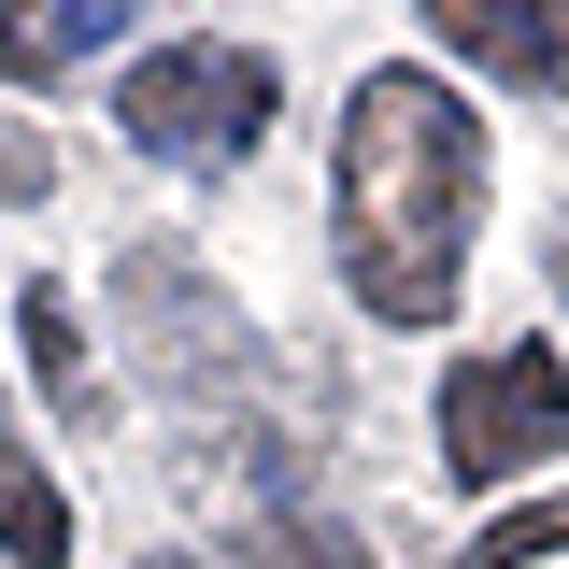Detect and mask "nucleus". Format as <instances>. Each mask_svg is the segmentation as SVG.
<instances>
[{
  "label": "nucleus",
  "instance_id": "f8f14e48",
  "mask_svg": "<svg viewBox=\"0 0 569 569\" xmlns=\"http://www.w3.org/2000/svg\"><path fill=\"white\" fill-rule=\"evenodd\" d=\"M541 284H556V313H569V228H556V242H541Z\"/></svg>",
  "mask_w": 569,
  "mask_h": 569
},
{
  "label": "nucleus",
  "instance_id": "423d86ee",
  "mask_svg": "<svg viewBox=\"0 0 569 569\" xmlns=\"http://www.w3.org/2000/svg\"><path fill=\"white\" fill-rule=\"evenodd\" d=\"M129 14H142V0H0V86H58V71H86Z\"/></svg>",
  "mask_w": 569,
  "mask_h": 569
},
{
  "label": "nucleus",
  "instance_id": "ddd939ff",
  "mask_svg": "<svg viewBox=\"0 0 569 569\" xmlns=\"http://www.w3.org/2000/svg\"><path fill=\"white\" fill-rule=\"evenodd\" d=\"M142 569H186V556H142Z\"/></svg>",
  "mask_w": 569,
  "mask_h": 569
},
{
  "label": "nucleus",
  "instance_id": "1a4fd4ad",
  "mask_svg": "<svg viewBox=\"0 0 569 569\" xmlns=\"http://www.w3.org/2000/svg\"><path fill=\"white\" fill-rule=\"evenodd\" d=\"M228 569H370V556H356L342 512H313V498H257V512L228 527Z\"/></svg>",
  "mask_w": 569,
  "mask_h": 569
},
{
  "label": "nucleus",
  "instance_id": "6e6552de",
  "mask_svg": "<svg viewBox=\"0 0 569 569\" xmlns=\"http://www.w3.org/2000/svg\"><path fill=\"white\" fill-rule=\"evenodd\" d=\"M14 342L43 370V399L71 427H100V370H86V313H71V284H14Z\"/></svg>",
  "mask_w": 569,
  "mask_h": 569
},
{
  "label": "nucleus",
  "instance_id": "9d476101",
  "mask_svg": "<svg viewBox=\"0 0 569 569\" xmlns=\"http://www.w3.org/2000/svg\"><path fill=\"white\" fill-rule=\"evenodd\" d=\"M541 556H569V498H527V512H498V527H485L456 569H541Z\"/></svg>",
  "mask_w": 569,
  "mask_h": 569
},
{
  "label": "nucleus",
  "instance_id": "20e7f679",
  "mask_svg": "<svg viewBox=\"0 0 569 569\" xmlns=\"http://www.w3.org/2000/svg\"><path fill=\"white\" fill-rule=\"evenodd\" d=\"M556 441H569V356L556 342H485V356L441 370V470L470 498L512 485V470H541Z\"/></svg>",
  "mask_w": 569,
  "mask_h": 569
},
{
  "label": "nucleus",
  "instance_id": "39448f33",
  "mask_svg": "<svg viewBox=\"0 0 569 569\" xmlns=\"http://www.w3.org/2000/svg\"><path fill=\"white\" fill-rule=\"evenodd\" d=\"M427 29L470 71L527 86V100H569V0H427Z\"/></svg>",
  "mask_w": 569,
  "mask_h": 569
},
{
  "label": "nucleus",
  "instance_id": "0eeeda50",
  "mask_svg": "<svg viewBox=\"0 0 569 569\" xmlns=\"http://www.w3.org/2000/svg\"><path fill=\"white\" fill-rule=\"evenodd\" d=\"M0 569H71V498L14 427H0Z\"/></svg>",
  "mask_w": 569,
  "mask_h": 569
},
{
  "label": "nucleus",
  "instance_id": "f03ea898",
  "mask_svg": "<svg viewBox=\"0 0 569 569\" xmlns=\"http://www.w3.org/2000/svg\"><path fill=\"white\" fill-rule=\"evenodd\" d=\"M271 58L257 43H157V58H129V86H114V129L142 142V157H171V171H242L257 142H271Z\"/></svg>",
  "mask_w": 569,
  "mask_h": 569
},
{
  "label": "nucleus",
  "instance_id": "9b49d317",
  "mask_svg": "<svg viewBox=\"0 0 569 569\" xmlns=\"http://www.w3.org/2000/svg\"><path fill=\"white\" fill-rule=\"evenodd\" d=\"M43 186H58V157H43L29 129H0V200H43Z\"/></svg>",
  "mask_w": 569,
  "mask_h": 569
},
{
  "label": "nucleus",
  "instance_id": "7ed1b4c3",
  "mask_svg": "<svg viewBox=\"0 0 569 569\" xmlns=\"http://www.w3.org/2000/svg\"><path fill=\"white\" fill-rule=\"evenodd\" d=\"M114 313L142 328V385H157V399L213 413V399H242V385H257V328L228 313V284H213L186 242H142L129 271H114Z\"/></svg>",
  "mask_w": 569,
  "mask_h": 569
},
{
  "label": "nucleus",
  "instance_id": "f257e3e1",
  "mask_svg": "<svg viewBox=\"0 0 569 569\" xmlns=\"http://www.w3.org/2000/svg\"><path fill=\"white\" fill-rule=\"evenodd\" d=\"M328 213H342V284L385 328H441L470 228H485V114L441 71H370L342 100V157H328Z\"/></svg>",
  "mask_w": 569,
  "mask_h": 569
}]
</instances>
